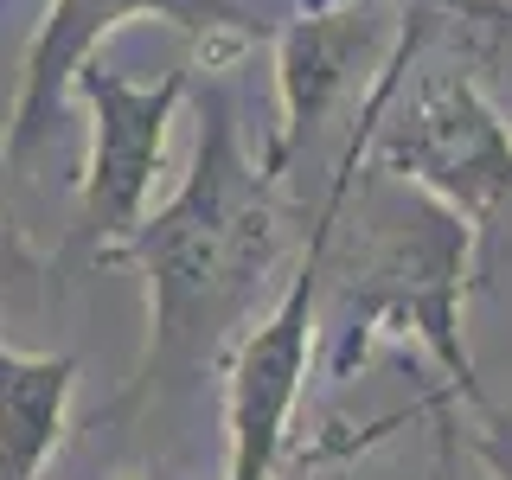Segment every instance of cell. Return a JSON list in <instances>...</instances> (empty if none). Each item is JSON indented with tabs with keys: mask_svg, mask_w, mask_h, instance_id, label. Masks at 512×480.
Returning <instances> with one entry per match:
<instances>
[{
	"mask_svg": "<svg viewBox=\"0 0 512 480\" xmlns=\"http://www.w3.org/2000/svg\"><path fill=\"white\" fill-rule=\"evenodd\" d=\"M365 135L372 116L359 103V122L346 135V154L327 180L320 224V333H327V378H352L378 340H416L436 359L442 391L455 404H487L468 352V263H474V231L416 186L365 167Z\"/></svg>",
	"mask_w": 512,
	"mask_h": 480,
	"instance_id": "obj_1",
	"label": "cell"
},
{
	"mask_svg": "<svg viewBox=\"0 0 512 480\" xmlns=\"http://www.w3.org/2000/svg\"><path fill=\"white\" fill-rule=\"evenodd\" d=\"M116 256L148 276V346L122 397L128 410L199 372L282 263V180L250 160L224 90L205 96V128L180 192L154 205Z\"/></svg>",
	"mask_w": 512,
	"mask_h": 480,
	"instance_id": "obj_2",
	"label": "cell"
},
{
	"mask_svg": "<svg viewBox=\"0 0 512 480\" xmlns=\"http://www.w3.org/2000/svg\"><path fill=\"white\" fill-rule=\"evenodd\" d=\"M429 7H404L391 58L365 84V167L391 173L480 237L512 212V128L468 64H423Z\"/></svg>",
	"mask_w": 512,
	"mask_h": 480,
	"instance_id": "obj_3",
	"label": "cell"
},
{
	"mask_svg": "<svg viewBox=\"0 0 512 480\" xmlns=\"http://www.w3.org/2000/svg\"><path fill=\"white\" fill-rule=\"evenodd\" d=\"M320 250L327 224L314 218L308 250L295 276L282 282L276 308L237 333L224 365V474L218 480H282L295 410L308 397L314 359H320Z\"/></svg>",
	"mask_w": 512,
	"mask_h": 480,
	"instance_id": "obj_4",
	"label": "cell"
},
{
	"mask_svg": "<svg viewBox=\"0 0 512 480\" xmlns=\"http://www.w3.org/2000/svg\"><path fill=\"white\" fill-rule=\"evenodd\" d=\"M192 90V71H160L154 84H135L116 64L90 58L77 71L71 96H84L90 109V160H84V237L103 250V263L116 256L135 224L148 218L154 173L167 167V135Z\"/></svg>",
	"mask_w": 512,
	"mask_h": 480,
	"instance_id": "obj_5",
	"label": "cell"
},
{
	"mask_svg": "<svg viewBox=\"0 0 512 480\" xmlns=\"http://www.w3.org/2000/svg\"><path fill=\"white\" fill-rule=\"evenodd\" d=\"M128 20H167V26L192 32L205 52H237V45H250L263 32V20H250V7H237V0H52L20 64V90H13V116H7V154H32L52 135V122L71 103L77 71Z\"/></svg>",
	"mask_w": 512,
	"mask_h": 480,
	"instance_id": "obj_6",
	"label": "cell"
},
{
	"mask_svg": "<svg viewBox=\"0 0 512 480\" xmlns=\"http://www.w3.org/2000/svg\"><path fill=\"white\" fill-rule=\"evenodd\" d=\"M397 32H404V7L384 13L372 0H314L301 20H288L276 32V96L282 116L276 135H269L263 167L288 180L295 154L314 141V128L327 122V109L359 84V77H378V64L391 58Z\"/></svg>",
	"mask_w": 512,
	"mask_h": 480,
	"instance_id": "obj_7",
	"label": "cell"
},
{
	"mask_svg": "<svg viewBox=\"0 0 512 480\" xmlns=\"http://www.w3.org/2000/svg\"><path fill=\"white\" fill-rule=\"evenodd\" d=\"M77 359L0 340V480H39L71 429Z\"/></svg>",
	"mask_w": 512,
	"mask_h": 480,
	"instance_id": "obj_8",
	"label": "cell"
},
{
	"mask_svg": "<svg viewBox=\"0 0 512 480\" xmlns=\"http://www.w3.org/2000/svg\"><path fill=\"white\" fill-rule=\"evenodd\" d=\"M468 416H474L468 448H474L480 468H487V480H512V410H500V404L487 397V404H474Z\"/></svg>",
	"mask_w": 512,
	"mask_h": 480,
	"instance_id": "obj_9",
	"label": "cell"
},
{
	"mask_svg": "<svg viewBox=\"0 0 512 480\" xmlns=\"http://www.w3.org/2000/svg\"><path fill=\"white\" fill-rule=\"evenodd\" d=\"M448 410H455V397L442 391V404H436V416H442V429H436V448H442V480H455V423H448Z\"/></svg>",
	"mask_w": 512,
	"mask_h": 480,
	"instance_id": "obj_10",
	"label": "cell"
},
{
	"mask_svg": "<svg viewBox=\"0 0 512 480\" xmlns=\"http://www.w3.org/2000/svg\"><path fill=\"white\" fill-rule=\"evenodd\" d=\"M397 7H442V13H487V20H500V13L480 7V0H397Z\"/></svg>",
	"mask_w": 512,
	"mask_h": 480,
	"instance_id": "obj_11",
	"label": "cell"
},
{
	"mask_svg": "<svg viewBox=\"0 0 512 480\" xmlns=\"http://www.w3.org/2000/svg\"><path fill=\"white\" fill-rule=\"evenodd\" d=\"M295 480H327V474H314V468H308V474H295Z\"/></svg>",
	"mask_w": 512,
	"mask_h": 480,
	"instance_id": "obj_12",
	"label": "cell"
},
{
	"mask_svg": "<svg viewBox=\"0 0 512 480\" xmlns=\"http://www.w3.org/2000/svg\"><path fill=\"white\" fill-rule=\"evenodd\" d=\"M128 480H141V474H128Z\"/></svg>",
	"mask_w": 512,
	"mask_h": 480,
	"instance_id": "obj_13",
	"label": "cell"
}]
</instances>
